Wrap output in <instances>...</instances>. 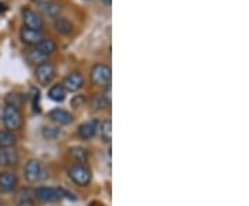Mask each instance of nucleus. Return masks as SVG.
Listing matches in <instances>:
<instances>
[{
    "mask_svg": "<svg viewBox=\"0 0 249 206\" xmlns=\"http://www.w3.org/2000/svg\"><path fill=\"white\" fill-rule=\"evenodd\" d=\"M34 3L36 4H43V3H49V1H52V0H32Z\"/></svg>",
    "mask_w": 249,
    "mask_h": 206,
    "instance_id": "nucleus-26",
    "label": "nucleus"
},
{
    "mask_svg": "<svg viewBox=\"0 0 249 206\" xmlns=\"http://www.w3.org/2000/svg\"><path fill=\"white\" fill-rule=\"evenodd\" d=\"M37 10L39 13L47 18H57L60 17L61 14V6L55 4L53 1H49V3H43V4H37Z\"/></svg>",
    "mask_w": 249,
    "mask_h": 206,
    "instance_id": "nucleus-15",
    "label": "nucleus"
},
{
    "mask_svg": "<svg viewBox=\"0 0 249 206\" xmlns=\"http://www.w3.org/2000/svg\"><path fill=\"white\" fill-rule=\"evenodd\" d=\"M53 27L54 29H55L58 34H61V35H70L72 32V29H73V25H72L71 21H70L68 18L64 17L54 18Z\"/></svg>",
    "mask_w": 249,
    "mask_h": 206,
    "instance_id": "nucleus-16",
    "label": "nucleus"
},
{
    "mask_svg": "<svg viewBox=\"0 0 249 206\" xmlns=\"http://www.w3.org/2000/svg\"><path fill=\"white\" fill-rule=\"evenodd\" d=\"M17 141V137L10 130H0V150L1 148H10Z\"/></svg>",
    "mask_w": 249,
    "mask_h": 206,
    "instance_id": "nucleus-19",
    "label": "nucleus"
},
{
    "mask_svg": "<svg viewBox=\"0 0 249 206\" xmlns=\"http://www.w3.org/2000/svg\"><path fill=\"white\" fill-rule=\"evenodd\" d=\"M104 6H107V7H109L111 6V3H112V0H100Z\"/></svg>",
    "mask_w": 249,
    "mask_h": 206,
    "instance_id": "nucleus-27",
    "label": "nucleus"
},
{
    "mask_svg": "<svg viewBox=\"0 0 249 206\" xmlns=\"http://www.w3.org/2000/svg\"><path fill=\"white\" fill-rule=\"evenodd\" d=\"M35 189H22L16 194L14 204H16V206H34L35 205Z\"/></svg>",
    "mask_w": 249,
    "mask_h": 206,
    "instance_id": "nucleus-9",
    "label": "nucleus"
},
{
    "mask_svg": "<svg viewBox=\"0 0 249 206\" xmlns=\"http://www.w3.org/2000/svg\"><path fill=\"white\" fill-rule=\"evenodd\" d=\"M49 118L53 122L58 123V125H70L73 120V117H72L71 114L68 111H65V109H61V108H55L53 111H50L49 112Z\"/></svg>",
    "mask_w": 249,
    "mask_h": 206,
    "instance_id": "nucleus-14",
    "label": "nucleus"
},
{
    "mask_svg": "<svg viewBox=\"0 0 249 206\" xmlns=\"http://www.w3.org/2000/svg\"><path fill=\"white\" fill-rule=\"evenodd\" d=\"M3 123L10 132L18 130L22 125V114L19 108L6 105L3 109Z\"/></svg>",
    "mask_w": 249,
    "mask_h": 206,
    "instance_id": "nucleus-3",
    "label": "nucleus"
},
{
    "mask_svg": "<svg viewBox=\"0 0 249 206\" xmlns=\"http://www.w3.org/2000/svg\"><path fill=\"white\" fill-rule=\"evenodd\" d=\"M83 1H90V0H83Z\"/></svg>",
    "mask_w": 249,
    "mask_h": 206,
    "instance_id": "nucleus-28",
    "label": "nucleus"
},
{
    "mask_svg": "<svg viewBox=\"0 0 249 206\" xmlns=\"http://www.w3.org/2000/svg\"><path fill=\"white\" fill-rule=\"evenodd\" d=\"M47 96L54 103H62L64 100L67 99V90L64 89L62 85H54V86H52L49 89Z\"/></svg>",
    "mask_w": 249,
    "mask_h": 206,
    "instance_id": "nucleus-17",
    "label": "nucleus"
},
{
    "mask_svg": "<svg viewBox=\"0 0 249 206\" xmlns=\"http://www.w3.org/2000/svg\"><path fill=\"white\" fill-rule=\"evenodd\" d=\"M24 176L29 183H42L49 179V171L37 159H29L24 166Z\"/></svg>",
    "mask_w": 249,
    "mask_h": 206,
    "instance_id": "nucleus-2",
    "label": "nucleus"
},
{
    "mask_svg": "<svg viewBox=\"0 0 249 206\" xmlns=\"http://www.w3.org/2000/svg\"><path fill=\"white\" fill-rule=\"evenodd\" d=\"M62 86H64V89L67 90V91H70V93H75V91H78L83 87V85H85V78H83V75L80 73V72H72L70 75H67L65 78H64V81L61 83Z\"/></svg>",
    "mask_w": 249,
    "mask_h": 206,
    "instance_id": "nucleus-8",
    "label": "nucleus"
},
{
    "mask_svg": "<svg viewBox=\"0 0 249 206\" xmlns=\"http://www.w3.org/2000/svg\"><path fill=\"white\" fill-rule=\"evenodd\" d=\"M42 135H43L46 140L53 141V140L58 138L61 136V130L58 127H53V126H45L43 130H42Z\"/></svg>",
    "mask_w": 249,
    "mask_h": 206,
    "instance_id": "nucleus-23",
    "label": "nucleus"
},
{
    "mask_svg": "<svg viewBox=\"0 0 249 206\" xmlns=\"http://www.w3.org/2000/svg\"><path fill=\"white\" fill-rule=\"evenodd\" d=\"M35 75L37 82H39L42 86H47V85H50V83L53 82L54 78H55V67H54L52 63L46 61V63L40 64V65L36 67Z\"/></svg>",
    "mask_w": 249,
    "mask_h": 206,
    "instance_id": "nucleus-6",
    "label": "nucleus"
},
{
    "mask_svg": "<svg viewBox=\"0 0 249 206\" xmlns=\"http://www.w3.org/2000/svg\"><path fill=\"white\" fill-rule=\"evenodd\" d=\"M21 40H22V43H25L28 46H32V47H35L45 36L42 34V31H35V29H29V28H22L21 29Z\"/></svg>",
    "mask_w": 249,
    "mask_h": 206,
    "instance_id": "nucleus-10",
    "label": "nucleus"
},
{
    "mask_svg": "<svg viewBox=\"0 0 249 206\" xmlns=\"http://www.w3.org/2000/svg\"><path fill=\"white\" fill-rule=\"evenodd\" d=\"M22 21H24V27L29 28V29L42 31L43 27H45L43 18L40 17L36 11H34V10H22Z\"/></svg>",
    "mask_w": 249,
    "mask_h": 206,
    "instance_id": "nucleus-7",
    "label": "nucleus"
},
{
    "mask_svg": "<svg viewBox=\"0 0 249 206\" xmlns=\"http://www.w3.org/2000/svg\"><path fill=\"white\" fill-rule=\"evenodd\" d=\"M24 94L21 93H9L4 99V103L6 105H10V107H16L19 108L22 104H24Z\"/></svg>",
    "mask_w": 249,
    "mask_h": 206,
    "instance_id": "nucleus-21",
    "label": "nucleus"
},
{
    "mask_svg": "<svg viewBox=\"0 0 249 206\" xmlns=\"http://www.w3.org/2000/svg\"><path fill=\"white\" fill-rule=\"evenodd\" d=\"M36 49L40 52V53H43L47 57V55H50V54L55 53V50H57V43L54 42L53 39H47V37H43L37 45L35 46Z\"/></svg>",
    "mask_w": 249,
    "mask_h": 206,
    "instance_id": "nucleus-18",
    "label": "nucleus"
},
{
    "mask_svg": "<svg viewBox=\"0 0 249 206\" xmlns=\"http://www.w3.org/2000/svg\"><path fill=\"white\" fill-rule=\"evenodd\" d=\"M93 105L96 109H104V108H107L111 105V100L107 99V96L103 93V94H98L94 97L93 100Z\"/></svg>",
    "mask_w": 249,
    "mask_h": 206,
    "instance_id": "nucleus-25",
    "label": "nucleus"
},
{
    "mask_svg": "<svg viewBox=\"0 0 249 206\" xmlns=\"http://www.w3.org/2000/svg\"><path fill=\"white\" fill-rule=\"evenodd\" d=\"M18 161H19V155H18V153L13 147L1 148V151H0V165L1 166L10 168V166L17 165Z\"/></svg>",
    "mask_w": 249,
    "mask_h": 206,
    "instance_id": "nucleus-12",
    "label": "nucleus"
},
{
    "mask_svg": "<svg viewBox=\"0 0 249 206\" xmlns=\"http://www.w3.org/2000/svg\"><path fill=\"white\" fill-rule=\"evenodd\" d=\"M70 153H71L72 156H73L78 162H86L88 161V158H89L88 151H86L85 148H82V147H73V148L70 150Z\"/></svg>",
    "mask_w": 249,
    "mask_h": 206,
    "instance_id": "nucleus-24",
    "label": "nucleus"
},
{
    "mask_svg": "<svg viewBox=\"0 0 249 206\" xmlns=\"http://www.w3.org/2000/svg\"><path fill=\"white\" fill-rule=\"evenodd\" d=\"M17 176L11 172L0 173V191L1 192H11L17 187Z\"/></svg>",
    "mask_w": 249,
    "mask_h": 206,
    "instance_id": "nucleus-11",
    "label": "nucleus"
},
{
    "mask_svg": "<svg viewBox=\"0 0 249 206\" xmlns=\"http://www.w3.org/2000/svg\"><path fill=\"white\" fill-rule=\"evenodd\" d=\"M36 199L42 202H57L61 199H72L75 201L76 197L71 191L64 189L61 187H37L35 189Z\"/></svg>",
    "mask_w": 249,
    "mask_h": 206,
    "instance_id": "nucleus-1",
    "label": "nucleus"
},
{
    "mask_svg": "<svg viewBox=\"0 0 249 206\" xmlns=\"http://www.w3.org/2000/svg\"><path fill=\"white\" fill-rule=\"evenodd\" d=\"M97 130L98 122L96 119H93V120H88V122L82 123V125L78 127V135H79L80 138H83V140H90V138H93V137L96 136Z\"/></svg>",
    "mask_w": 249,
    "mask_h": 206,
    "instance_id": "nucleus-13",
    "label": "nucleus"
},
{
    "mask_svg": "<svg viewBox=\"0 0 249 206\" xmlns=\"http://www.w3.org/2000/svg\"><path fill=\"white\" fill-rule=\"evenodd\" d=\"M100 132H101V137L104 141L111 143L112 140V123H111V119H106L101 125H100Z\"/></svg>",
    "mask_w": 249,
    "mask_h": 206,
    "instance_id": "nucleus-22",
    "label": "nucleus"
},
{
    "mask_svg": "<svg viewBox=\"0 0 249 206\" xmlns=\"http://www.w3.org/2000/svg\"><path fill=\"white\" fill-rule=\"evenodd\" d=\"M27 58L29 63L35 64V65H40V64H43L47 61V57H46L43 53H40L36 47H32V49L28 50Z\"/></svg>",
    "mask_w": 249,
    "mask_h": 206,
    "instance_id": "nucleus-20",
    "label": "nucleus"
},
{
    "mask_svg": "<svg viewBox=\"0 0 249 206\" xmlns=\"http://www.w3.org/2000/svg\"><path fill=\"white\" fill-rule=\"evenodd\" d=\"M111 68L106 65V64H96L93 68H91V72H90V79L94 85L97 86H108L109 82H111Z\"/></svg>",
    "mask_w": 249,
    "mask_h": 206,
    "instance_id": "nucleus-5",
    "label": "nucleus"
},
{
    "mask_svg": "<svg viewBox=\"0 0 249 206\" xmlns=\"http://www.w3.org/2000/svg\"><path fill=\"white\" fill-rule=\"evenodd\" d=\"M68 176L71 177V180L82 187L89 186L91 181V172L89 168H86L85 165H73L68 169Z\"/></svg>",
    "mask_w": 249,
    "mask_h": 206,
    "instance_id": "nucleus-4",
    "label": "nucleus"
}]
</instances>
